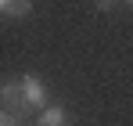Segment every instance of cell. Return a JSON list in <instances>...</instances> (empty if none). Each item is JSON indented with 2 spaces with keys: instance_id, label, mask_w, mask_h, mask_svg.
I'll return each mask as SVG.
<instances>
[{
  "instance_id": "7",
  "label": "cell",
  "mask_w": 133,
  "mask_h": 126,
  "mask_svg": "<svg viewBox=\"0 0 133 126\" xmlns=\"http://www.w3.org/2000/svg\"><path fill=\"white\" fill-rule=\"evenodd\" d=\"M122 7H133V0H122Z\"/></svg>"
},
{
  "instance_id": "4",
  "label": "cell",
  "mask_w": 133,
  "mask_h": 126,
  "mask_svg": "<svg viewBox=\"0 0 133 126\" xmlns=\"http://www.w3.org/2000/svg\"><path fill=\"white\" fill-rule=\"evenodd\" d=\"M32 4H36V0H0V15L7 22L29 18V15H32Z\"/></svg>"
},
{
  "instance_id": "3",
  "label": "cell",
  "mask_w": 133,
  "mask_h": 126,
  "mask_svg": "<svg viewBox=\"0 0 133 126\" xmlns=\"http://www.w3.org/2000/svg\"><path fill=\"white\" fill-rule=\"evenodd\" d=\"M32 126H72V112L61 101H47L36 115H32Z\"/></svg>"
},
{
  "instance_id": "2",
  "label": "cell",
  "mask_w": 133,
  "mask_h": 126,
  "mask_svg": "<svg viewBox=\"0 0 133 126\" xmlns=\"http://www.w3.org/2000/svg\"><path fill=\"white\" fill-rule=\"evenodd\" d=\"M22 94H25V105H29L32 115L50 101V86H47V79L40 72H22Z\"/></svg>"
},
{
  "instance_id": "8",
  "label": "cell",
  "mask_w": 133,
  "mask_h": 126,
  "mask_svg": "<svg viewBox=\"0 0 133 126\" xmlns=\"http://www.w3.org/2000/svg\"><path fill=\"white\" fill-rule=\"evenodd\" d=\"M4 22H7V18H4V15H0V25H4Z\"/></svg>"
},
{
  "instance_id": "6",
  "label": "cell",
  "mask_w": 133,
  "mask_h": 126,
  "mask_svg": "<svg viewBox=\"0 0 133 126\" xmlns=\"http://www.w3.org/2000/svg\"><path fill=\"white\" fill-rule=\"evenodd\" d=\"M119 7H122V0H94V11H101V15H111Z\"/></svg>"
},
{
  "instance_id": "5",
  "label": "cell",
  "mask_w": 133,
  "mask_h": 126,
  "mask_svg": "<svg viewBox=\"0 0 133 126\" xmlns=\"http://www.w3.org/2000/svg\"><path fill=\"white\" fill-rule=\"evenodd\" d=\"M0 126H32V119H25V115H15V112L0 108Z\"/></svg>"
},
{
  "instance_id": "1",
  "label": "cell",
  "mask_w": 133,
  "mask_h": 126,
  "mask_svg": "<svg viewBox=\"0 0 133 126\" xmlns=\"http://www.w3.org/2000/svg\"><path fill=\"white\" fill-rule=\"evenodd\" d=\"M0 108L32 119V112L25 105V94H22V76H4V79H0Z\"/></svg>"
}]
</instances>
